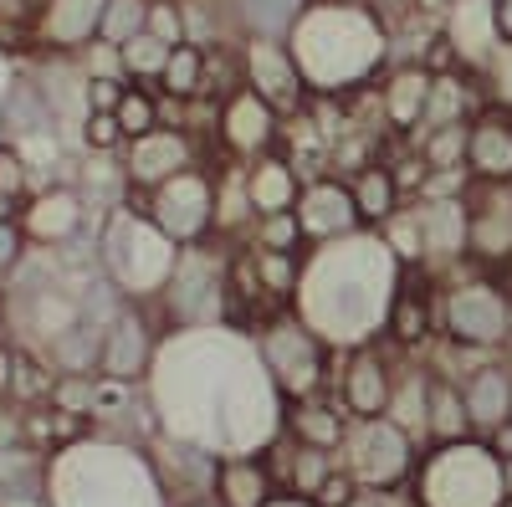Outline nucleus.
I'll return each mask as SVG.
<instances>
[{
	"label": "nucleus",
	"mask_w": 512,
	"mask_h": 507,
	"mask_svg": "<svg viewBox=\"0 0 512 507\" xmlns=\"http://www.w3.org/2000/svg\"><path fill=\"white\" fill-rule=\"evenodd\" d=\"M144 390L164 436L195 441L216 456H256L282 436V395L256 359L251 333L231 323L164 328Z\"/></svg>",
	"instance_id": "nucleus-1"
},
{
	"label": "nucleus",
	"mask_w": 512,
	"mask_h": 507,
	"mask_svg": "<svg viewBox=\"0 0 512 507\" xmlns=\"http://www.w3.org/2000/svg\"><path fill=\"white\" fill-rule=\"evenodd\" d=\"M405 262L384 246L379 231H354L338 241H318L303 251L292 313L303 318L333 354H349L384 338L395 287Z\"/></svg>",
	"instance_id": "nucleus-2"
},
{
	"label": "nucleus",
	"mask_w": 512,
	"mask_h": 507,
	"mask_svg": "<svg viewBox=\"0 0 512 507\" xmlns=\"http://www.w3.org/2000/svg\"><path fill=\"white\" fill-rule=\"evenodd\" d=\"M282 41L313 98H354L379 88L395 57L390 21L374 6H344V0H308Z\"/></svg>",
	"instance_id": "nucleus-3"
},
{
	"label": "nucleus",
	"mask_w": 512,
	"mask_h": 507,
	"mask_svg": "<svg viewBox=\"0 0 512 507\" xmlns=\"http://www.w3.org/2000/svg\"><path fill=\"white\" fill-rule=\"evenodd\" d=\"M175 257H180V246L134 205H118L98 226V267L123 292V303L154 308L169 272H175Z\"/></svg>",
	"instance_id": "nucleus-4"
},
{
	"label": "nucleus",
	"mask_w": 512,
	"mask_h": 507,
	"mask_svg": "<svg viewBox=\"0 0 512 507\" xmlns=\"http://www.w3.org/2000/svg\"><path fill=\"white\" fill-rule=\"evenodd\" d=\"M441 338L482 354H512V272L461 262L441 277Z\"/></svg>",
	"instance_id": "nucleus-5"
},
{
	"label": "nucleus",
	"mask_w": 512,
	"mask_h": 507,
	"mask_svg": "<svg viewBox=\"0 0 512 507\" xmlns=\"http://www.w3.org/2000/svg\"><path fill=\"white\" fill-rule=\"evenodd\" d=\"M405 492L415 507H502V456L482 436L436 441L420 451Z\"/></svg>",
	"instance_id": "nucleus-6"
},
{
	"label": "nucleus",
	"mask_w": 512,
	"mask_h": 507,
	"mask_svg": "<svg viewBox=\"0 0 512 507\" xmlns=\"http://www.w3.org/2000/svg\"><path fill=\"white\" fill-rule=\"evenodd\" d=\"M231 251H236V241L226 246L221 236L180 246L175 272H169L159 303H154L164 328H216V323H231Z\"/></svg>",
	"instance_id": "nucleus-7"
},
{
	"label": "nucleus",
	"mask_w": 512,
	"mask_h": 507,
	"mask_svg": "<svg viewBox=\"0 0 512 507\" xmlns=\"http://www.w3.org/2000/svg\"><path fill=\"white\" fill-rule=\"evenodd\" d=\"M251 344H256V359H262V369L272 379V390L282 395V405H297V400H313V395L333 390L338 354L292 308H282V313L256 323Z\"/></svg>",
	"instance_id": "nucleus-8"
},
{
	"label": "nucleus",
	"mask_w": 512,
	"mask_h": 507,
	"mask_svg": "<svg viewBox=\"0 0 512 507\" xmlns=\"http://www.w3.org/2000/svg\"><path fill=\"white\" fill-rule=\"evenodd\" d=\"M123 205L144 210V216H149L169 241H175V246L210 241V236H216V169H210V164L180 169L175 180L154 185L149 195H144V190H128Z\"/></svg>",
	"instance_id": "nucleus-9"
},
{
	"label": "nucleus",
	"mask_w": 512,
	"mask_h": 507,
	"mask_svg": "<svg viewBox=\"0 0 512 507\" xmlns=\"http://www.w3.org/2000/svg\"><path fill=\"white\" fill-rule=\"evenodd\" d=\"M338 461L354 472L359 487L369 492H405L415 477L420 446L395 426V420H349V436L338 446Z\"/></svg>",
	"instance_id": "nucleus-10"
},
{
	"label": "nucleus",
	"mask_w": 512,
	"mask_h": 507,
	"mask_svg": "<svg viewBox=\"0 0 512 507\" xmlns=\"http://www.w3.org/2000/svg\"><path fill=\"white\" fill-rule=\"evenodd\" d=\"M400 349H390L379 338V344H364V349H349L338 354L333 364V400L349 420H379L384 405H390V390H395V369H400Z\"/></svg>",
	"instance_id": "nucleus-11"
},
{
	"label": "nucleus",
	"mask_w": 512,
	"mask_h": 507,
	"mask_svg": "<svg viewBox=\"0 0 512 507\" xmlns=\"http://www.w3.org/2000/svg\"><path fill=\"white\" fill-rule=\"evenodd\" d=\"M16 226H21V236H26L31 246H41V251H62V246H72V241H82V236H98V226H93V216H88V200H82V190L67 185V180L31 190V195L21 200V210H16Z\"/></svg>",
	"instance_id": "nucleus-12"
},
{
	"label": "nucleus",
	"mask_w": 512,
	"mask_h": 507,
	"mask_svg": "<svg viewBox=\"0 0 512 507\" xmlns=\"http://www.w3.org/2000/svg\"><path fill=\"white\" fill-rule=\"evenodd\" d=\"M441 338V277L431 267H405L390 318H384V344L400 354H425Z\"/></svg>",
	"instance_id": "nucleus-13"
},
{
	"label": "nucleus",
	"mask_w": 512,
	"mask_h": 507,
	"mask_svg": "<svg viewBox=\"0 0 512 507\" xmlns=\"http://www.w3.org/2000/svg\"><path fill=\"white\" fill-rule=\"evenodd\" d=\"M118 164H123L128 190H144V195H149L154 185L175 180L180 169L205 164V144H200L195 134L175 129V123H159V129H149V134H139V139H128V144L118 149Z\"/></svg>",
	"instance_id": "nucleus-14"
},
{
	"label": "nucleus",
	"mask_w": 512,
	"mask_h": 507,
	"mask_svg": "<svg viewBox=\"0 0 512 507\" xmlns=\"http://www.w3.org/2000/svg\"><path fill=\"white\" fill-rule=\"evenodd\" d=\"M241 77H246V88L256 98H267L282 118L308 113V103H313L308 82H303V72H297V62H292L282 36H251V41H241Z\"/></svg>",
	"instance_id": "nucleus-15"
},
{
	"label": "nucleus",
	"mask_w": 512,
	"mask_h": 507,
	"mask_svg": "<svg viewBox=\"0 0 512 507\" xmlns=\"http://www.w3.org/2000/svg\"><path fill=\"white\" fill-rule=\"evenodd\" d=\"M466 262L482 272H512V185L466 190Z\"/></svg>",
	"instance_id": "nucleus-16"
},
{
	"label": "nucleus",
	"mask_w": 512,
	"mask_h": 507,
	"mask_svg": "<svg viewBox=\"0 0 512 507\" xmlns=\"http://www.w3.org/2000/svg\"><path fill=\"white\" fill-rule=\"evenodd\" d=\"M159 338H164V323H159L154 308L123 303V313H118L113 328L103 333L98 374H108V379H134V385H144L149 369H154V354H159Z\"/></svg>",
	"instance_id": "nucleus-17"
},
{
	"label": "nucleus",
	"mask_w": 512,
	"mask_h": 507,
	"mask_svg": "<svg viewBox=\"0 0 512 507\" xmlns=\"http://www.w3.org/2000/svg\"><path fill=\"white\" fill-rule=\"evenodd\" d=\"M282 123H287V118H282L267 98H256L251 88H236L231 98H221V134H216L221 159L251 164V159L272 154V149L282 144Z\"/></svg>",
	"instance_id": "nucleus-18"
},
{
	"label": "nucleus",
	"mask_w": 512,
	"mask_h": 507,
	"mask_svg": "<svg viewBox=\"0 0 512 507\" xmlns=\"http://www.w3.org/2000/svg\"><path fill=\"white\" fill-rule=\"evenodd\" d=\"M415 226H420V267L446 277L466 262V195H436V200H410Z\"/></svg>",
	"instance_id": "nucleus-19"
},
{
	"label": "nucleus",
	"mask_w": 512,
	"mask_h": 507,
	"mask_svg": "<svg viewBox=\"0 0 512 507\" xmlns=\"http://www.w3.org/2000/svg\"><path fill=\"white\" fill-rule=\"evenodd\" d=\"M297 226H303V241L308 246L369 231L359 221V205H354L344 175H313V180H303V195H297Z\"/></svg>",
	"instance_id": "nucleus-20"
},
{
	"label": "nucleus",
	"mask_w": 512,
	"mask_h": 507,
	"mask_svg": "<svg viewBox=\"0 0 512 507\" xmlns=\"http://www.w3.org/2000/svg\"><path fill=\"white\" fill-rule=\"evenodd\" d=\"M466 175L472 185H512V108L487 103L466 123Z\"/></svg>",
	"instance_id": "nucleus-21"
},
{
	"label": "nucleus",
	"mask_w": 512,
	"mask_h": 507,
	"mask_svg": "<svg viewBox=\"0 0 512 507\" xmlns=\"http://www.w3.org/2000/svg\"><path fill=\"white\" fill-rule=\"evenodd\" d=\"M461 405H466V420H472V436H492L512 415V354H492L466 374Z\"/></svg>",
	"instance_id": "nucleus-22"
},
{
	"label": "nucleus",
	"mask_w": 512,
	"mask_h": 507,
	"mask_svg": "<svg viewBox=\"0 0 512 507\" xmlns=\"http://www.w3.org/2000/svg\"><path fill=\"white\" fill-rule=\"evenodd\" d=\"M108 0H41L36 11V52H82L103 26Z\"/></svg>",
	"instance_id": "nucleus-23"
},
{
	"label": "nucleus",
	"mask_w": 512,
	"mask_h": 507,
	"mask_svg": "<svg viewBox=\"0 0 512 507\" xmlns=\"http://www.w3.org/2000/svg\"><path fill=\"white\" fill-rule=\"evenodd\" d=\"M441 41L456 52L466 72H482L497 52V31H492V0H451L441 11Z\"/></svg>",
	"instance_id": "nucleus-24"
},
{
	"label": "nucleus",
	"mask_w": 512,
	"mask_h": 507,
	"mask_svg": "<svg viewBox=\"0 0 512 507\" xmlns=\"http://www.w3.org/2000/svg\"><path fill=\"white\" fill-rule=\"evenodd\" d=\"M431 77L436 72H425L420 62H390L384 67L379 108H384V123H390L400 139H410L420 129V108H425V98H431Z\"/></svg>",
	"instance_id": "nucleus-25"
},
{
	"label": "nucleus",
	"mask_w": 512,
	"mask_h": 507,
	"mask_svg": "<svg viewBox=\"0 0 512 507\" xmlns=\"http://www.w3.org/2000/svg\"><path fill=\"white\" fill-rule=\"evenodd\" d=\"M246 195L256 216H282V210H297V195H303V169H297L287 154H262L246 164Z\"/></svg>",
	"instance_id": "nucleus-26"
},
{
	"label": "nucleus",
	"mask_w": 512,
	"mask_h": 507,
	"mask_svg": "<svg viewBox=\"0 0 512 507\" xmlns=\"http://www.w3.org/2000/svg\"><path fill=\"white\" fill-rule=\"evenodd\" d=\"M282 436L303 441V446H318V451H338L344 436H349V415L338 410L333 395L297 400V405H282Z\"/></svg>",
	"instance_id": "nucleus-27"
},
{
	"label": "nucleus",
	"mask_w": 512,
	"mask_h": 507,
	"mask_svg": "<svg viewBox=\"0 0 512 507\" xmlns=\"http://www.w3.org/2000/svg\"><path fill=\"white\" fill-rule=\"evenodd\" d=\"M272 492H277V477L267 467V451L221 456V472H216V502L221 507H262Z\"/></svg>",
	"instance_id": "nucleus-28"
},
{
	"label": "nucleus",
	"mask_w": 512,
	"mask_h": 507,
	"mask_svg": "<svg viewBox=\"0 0 512 507\" xmlns=\"http://www.w3.org/2000/svg\"><path fill=\"white\" fill-rule=\"evenodd\" d=\"M349 195H354L359 221H364L369 231H379V226L405 205V195H400V185H395V175H390V164H384V159L354 169V175H349Z\"/></svg>",
	"instance_id": "nucleus-29"
},
{
	"label": "nucleus",
	"mask_w": 512,
	"mask_h": 507,
	"mask_svg": "<svg viewBox=\"0 0 512 507\" xmlns=\"http://www.w3.org/2000/svg\"><path fill=\"white\" fill-rule=\"evenodd\" d=\"M431 369V364H425ZM472 436V420H466V405H461V385L446 374H431V410H425V446L436 441H461Z\"/></svg>",
	"instance_id": "nucleus-30"
},
{
	"label": "nucleus",
	"mask_w": 512,
	"mask_h": 507,
	"mask_svg": "<svg viewBox=\"0 0 512 507\" xmlns=\"http://www.w3.org/2000/svg\"><path fill=\"white\" fill-rule=\"evenodd\" d=\"M246 262H251V277H256V287H262V298L272 308H292L303 251H256V246H246Z\"/></svg>",
	"instance_id": "nucleus-31"
},
{
	"label": "nucleus",
	"mask_w": 512,
	"mask_h": 507,
	"mask_svg": "<svg viewBox=\"0 0 512 507\" xmlns=\"http://www.w3.org/2000/svg\"><path fill=\"white\" fill-rule=\"evenodd\" d=\"M154 88L175 103H190V98H205V47L195 41H180V47H169V62L159 72Z\"/></svg>",
	"instance_id": "nucleus-32"
},
{
	"label": "nucleus",
	"mask_w": 512,
	"mask_h": 507,
	"mask_svg": "<svg viewBox=\"0 0 512 507\" xmlns=\"http://www.w3.org/2000/svg\"><path fill=\"white\" fill-rule=\"evenodd\" d=\"M123 139H139L149 129H159V88L154 82H123V98L113 108Z\"/></svg>",
	"instance_id": "nucleus-33"
},
{
	"label": "nucleus",
	"mask_w": 512,
	"mask_h": 507,
	"mask_svg": "<svg viewBox=\"0 0 512 507\" xmlns=\"http://www.w3.org/2000/svg\"><path fill=\"white\" fill-rule=\"evenodd\" d=\"M420 149V159L436 169V175H446V169H466V123H446V129H431V134H415L405 139Z\"/></svg>",
	"instance_id": "nucleus-34"
},
{
	"label": "nucleus",
	"mask_w": 512,
	"mask_h": 507,
	"mask_svg": "<svg viewBox=\"0 0 512 507\" xmlns=\"http://www.w3.org/2000/svg\"><path fill=\"white\" fill-rule=\"evenodd\" d=\"M241 246H256V251H308L303 226H297V210H282V216H256Z\"/></svg>",
	"instance_id": "nucleus-35"
},
{
	"label": "nucleus",
	"mask_w": 512,
	"mask_h": 507,
	"mask_svg": "<svg viewBox=\"0 0 512 507\" xmlns=\"http://www.w3.org/2000/svg\"><path fill=\"white\" fill-rule=\"evenodd\" d=\"M118 57H123V82H159V72H164V62H169V47L144 31V36H134V41H123Z\"/></svg>",
	"instance_id": "nucleus-36"
},
{
	"label": "nucleus",
	"mask_w": 512,
	"mask_h": 507,
	"mask_svg": "<svg viewBox=\"0 0 512 507\" xmlns=\"http://www.w3.org/2000/svg\"><path fill=\"white\" fill-rule=\"evenodd\" d=\"M144 21H149V0H108L103 26H98V41H113V47H123V41L144 36Z\"/></svg>",
	"instance_id": "nucleus-37"
},
{
	"label": "nucleus",
	"mask_w": 512,
	"mask_h": 507,
	"mask_svg": "<svg viewBox=\"0 0 512 507\" xmlns=\"http://www.w3.org/2000/svg\"><path fill=\"white\" fill-rule=\"evenodd\" d=\"M379 236H384V246H390L405 267H420V226H415V210H410V200L395 210L390 221L379 226Z\"/></svg>",
	"instance_id": "nucleus-38"
},
{
	"label": "nucleus",
	"mask_w": 512,
	"mask_h": 507,
	"mask_svg": "<svg viewBox=\"0 0 512 507\" xmlns=\"http://www.w3.org/2000/svg\"><path fill=\"white\" fill-rule=\"evenodd\" d=\"M144 31L154 41H164V47H180V41H190V21H185V0H149V21Z\"/></svg>",
	"instance_id": "nucleus-39"
},
{
	"label": "nucleus",
	"mask_w": 512,
	"mask_h": 507,
	"mask_svg": "<svg viewBox=\"0 0 512 507\" xmlns=\"http://www.w3.org/2000/svg\"><path fill=\"white\" fill-rule=\"evenodd\" d=\"M77 144H82V154H118L128 139H123L113 113H88V118H82V129H77Z\"/></svg>",
	"instance_id": "nucleus-40"
},
{
	"label": "nucleus",
	"mask_w": 512,
	"mask_h": 507,
	"mask_svg": "<svg viewBox=\"0 0 512 507\" xmlns=\"http://www.w3.org/2000/svg\"><path fill=\"white\" fill-rule=\"evenodd\" d=\"M36 190V180H31V164L21 159V149H11V144H0V195L6 200H26Z\"/></svg>",
	"instance_id": "nucleus-41"
},
{
	"label": "nucleus",
	"mask_w": 512,
	"mask_h": 507,
	"mask_svg": "<svg viewBox=\"0 0 512 507\" xmlns=\"http://www.w3.org/2000/svg\"><path fill=\"white\" fill-rule=\"evenodd\" d=\"M482 88H487V103L512 108V47L492 52V62L482 67Z\"/></svg>",
	"instance_id": "nucleus-42"
},
{
	"label": "nucleus",
	"mask_w": 512,
	"mask_h": 507,
	"mask_svg": "<svg viewBox=\"0 0 512 507\" xmlns=\"http://www.w3.org/2000/svg\"><path fill=\"white\" fill-rule=\"evenodd\" d=\"M77 57V67L82 72H88V77H118L123 82V57H118V47H113V41H88V47H82V52H72Z\"/></svg>",
	"instance_id": "nucleus-43"
},
{
	"label": "nucleus",
	"mask_w": 512,
	"mask_h": 507,
	"mask_svg": "<svg viewBox=\"0 0 512 507\" xmlns=\"http://www.w3.org/2000/svg\"><path fill=\"white\" fill-rule=\"evenodd\" d=\"M313 497H318V507H349V502L359 497V482H354V472L344 467V461H338V467L323 477V487H318Z\"/></svg>",
	"instance_id": "nucleus-44"
},
{
	"label": "nucleus",
	"mask_w": 512,
	"mask_h": 507,
	"mask_svg": "<svg viewBox=\"0 0 512 507\" xmlns=\"http://www.w3.org/2000/svg\"><path fill=\"white\" fill-rule=\"evenodd\" d=\"M26 236H21V226H16V216L11 221H0V287L11 282V272L21 267V257H26Z\"/></svg>",
	"instance_id": "nucleus-45"
},
{
	"label": "nucleus",
	"mask_w": 512,
	"mask_h": 507,
	"mask_svg": "<svg viewBox=\"0 0 512 507\" xmlns=\"http://www.w3.org/2000/svg\"><path fill=\"white\" fill-rule=\"evenodd\" d=\"M118 98H123L118 77H88V113H113Z\"/></svg>",
	"instance_id": "nucleus-46"
},
{
	"label": "nucleus",
	"mask_w": 512,
	"mask_h": 507,
	"mask_svg": "<svg viewBox=\"0 0 512 507\" xmlns=\"http://www.w3.org/2000/svg\"><path fill=\"white\" fill-rule=\"evenodd\" d=\"M492 31L497 47H512V0H492Z\"/></svg>",
	"instance_id": "nucleus-47"
},
{
	"label": "nucleus",
	"mask_w": 512,
	"mask_h": 507,
	"mask_svg": "<svg viewBox=\"0 0 512 507\" xmlns=\"http://www.w3.org/2000/svg\"><path fill=\"white\" fill-rule=\"evenodd\" d=\"M262 507H318V497H308V492H287V487H277Z\"/></svg>",
	"instance_id": "nucleus-48"
},
{
	"label": "nucleus",
	"mask_w": 512,
	"mask_h": 507,
	"mask_svg": "<svg viewBox=\"0 0 512 507\" xmlns=\"http://www.w3.org/2000/svg\"><path fill=\"white\" fill-rule=\"evenodd\" d=\"M482 441H487V446H492V451H497V456L507 461V456H512V415L502 420V426H497L492 436H482Z\"/></svg>",
	"instance_id": "nucleus-49"
},
{
	"label": "nucleus",
	"mask_w": 512,
	"mask_h": 507,
	"mask_svg": "<svg viewBox=\"0 0 512 507\" xmlns=\"http://www.w3.org/2000/svg\"><path fill=\"white\" fill-rule=\"evenodd\" d=\"M446 6H451V0H415V11H420V16H431V21H441Z\"/></svg>",
	"instance_id": "nucleus-50"
},
{
	"label": "nucleus",
	"mask_w": 512,
	"mask_h": 507,
	"mask_svg": "<svg viewBox=\"0 0 512 507\" xmlns=\"http://www.w3.org/2000/svg\"><path fill=\"white\" fill-rule=\"evenodd\" d=\"M16 210H21L16 200H6V195H0V221H11V216H16Z\"/></svg>",
	"instance_id": "nucleus-51"
},
{
	"label": "nucleus",
	"mask_w": 512,
	"mask_h": 507,
	"mask_svg": "<svg viewBox=\"0 0 512 507\" xmlns=\"http://www.w3.org/2000/svg\"><path fill=\"white\" fill-rule=\"evenodd\" d=\"M502 492H507V497H512V456H507V461H502Z\"/></svg>",
	"instance_id": "nucleus-52"
},
{
	"label": "nucleus",
	"mask_w": 512,
	"mask_h": 507,
	"mask_svg": "<svg viewBox=\"0 0 512 507\" xmlns=\"http://www.w3.org/2000/svg\"><path fill=\"white\" fill-rule=\"evenodd\" d=\"M11 72H16V67H6V62H0V98H6V82H11Z\"/></svg>",
	"instance_id": "nucleus-53"
},
{
	"label": "nucleus",
	"mask_w": 512,
	"mask_h": 507,
	"mask_svg": "<svg viewBox=\"0 0 512 507\" xmlns=\"http://www.w3.org/2000/svg\"><path fill=\"white\" fill-rule=\"evenodd\" d=\"M0 338H6V303H0Z\"/></svg>",
	"instance_id": "nucleus-54"
},
{
	"label": "nucleus",
	"mask_w": 512,
	"mask_h": 507,
	"mask_svg": "<svg viewBox=\"0 0 512 507\" xmlns=\"http://www.w3.org/2000/svg\"><path fill=\"white\" fill-rule=\"evenodd\" d=\"M344 6H374V0H344Z\"/></svg>",
	"instance_id": "nucleus-55"
},
{
	"label": "nucleus",
	"mask_w": 512,
	"mask_h": 507,
	"mask_svg": "<svg viewBox=\"0 0 512 507\" xmlns=\"http://www.w3.org/2000/svg\"><path fill=\"white\" fill-rule=\"evenodd\" d=\"M185 507H221V502H185Z\"/></svg>",
	"instance_id": "nucleus-56"
}]
</instances>
